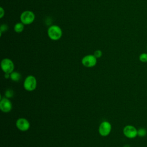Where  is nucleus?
<instances>
[{
  "mask_svg": "<svg viewBox=\"0 0 147 147\" xmlns=\"http://www.w3.org/2000/svg\"><path fill=\"white\" fill-rule=\"evenodd\" d=\"M112 129L111 124L107 121L102 122L98 127L99 134L102 137H106L110 134Z\"/></svg>",
  "mask_w": 147,
  "mask_h": 147,
  "instance_id": "obj_5",
  "label": "nucleus"
},
{
  "mask_svg": "<svg viewBox=\"0 0 147 147\" xmlns=\"http://www.w3.org/2000/svg\"><path fill=\"white\" fill-rule=\"evenodd\" d=\"M138 59L142 63H147V53L143 52V53H141L139 55Z\"/></svg>",
  "mask_w": 147,
  "mask_h": 147,
  "instance_id": "obj_14",
  "label": "nucleus"
},
{
  "mask_svg": "<svg viewBox=\"0 0 147 147\" xmlns=\"http://www.w3.org/2000/svg\"><path fill=\"white\" fill-rule=\"evenodd\" d=\"M94 55L95 56V57H96L97 59L98 58H100L101 57V56H102V52L99 50V49H98V50H96L94 53Z\"/></svg>",
  "mask_w": 147,
  "mask_h": 147,
  "instance_id": "obj_16",
  "label": "nucleus"
},
{
  "mask_svg": "<svg viewBox=\"0 0 147 147\" xmlns=\"http://www.w3.org/2000/svg\"><path fill=\"white\" fill-rule=\"evenodd\" d=\"M24 24H22L21 22L16 23L14 26V30L17 33H21L24 30Z\"/></svg>",
  "mask_w": 147,
  "mask_h": 147,
  "instance_id": "obj_11",
  "label": "nucleus"
},
{
  "mask_svg": "<svg viewBox=\"0 0 147 147\" xmlns=\"http://www.w3.org/2000/svg\"><path fill=\"white\" fill-rule=\"evenodd\" d=\"M146 51H147V45H146Z\"/></svg>",
  "mask_w": 147,
  "mask_h": 147,
  "instance_id": "obj_20",
  "label": "nucleus"
},
{
  "mask_svg": "<svg viewBox=\"0 0 147 147\" xmlns=\"http://www.w3.org/2000/svg\"><path fill=\"white\" fill-rule=\"evenodd\" d=\"M123 134L127 138L133 139L137 136V129L133 125H126L123 129Z\"/></svg>",
  "mask_w": 147,
  "mask_h": 147,
  "instance_id": "obj_6",
  "label": "nucleus"
},
{
  "mask_svg": "<svg viewBox=\"0 0 147 147\" xmlns=\"http://www.w3.org/2000/svg\"><path fill=\"white\" fill-rule=\"evenodd\" d=\"M7 29H8V26L6 24H2L0 26V36H1L2 33L6 32L7 30Z\"/></svg>",
  "mask_w": 147,
  "mask_h": 147,
  "instance_id": "obj_15",
  "label": "nucleus"
},
{
  "mask_svg": "<svg viewBox=\"0 0 147 147\" xmlns=\"http://www.w3.org/2000/svg\"><path fill=\"white\" fill-rule=\"evenodd\" d=\"M147 134V130L146 129L141 127L137 129V136L140 137H144Z\"/></svg>",
  "mask_w": 147,
  "mask_h": 147,
  "instance_id": "obj_12",
  "label": "nucleus"
},
{
  "mask_svg": "<svg viewBox=\"0 0 147 147\" xmlns=\"http://www.w3.org/2000/svg\"><path fill=\"white\" fill-rule=\"evenodd\" d=\"M35 19L34 13L30 10L23 11L20 16L21 22L24 25H30L33 22Z\"/></svg>",
  "mask_w": 147,
  "mask_h": 147,
  "instance_id": "obj_3",
  "label": "nucleus"
},
{
  "mask_svg": "<svg viewBox=\"0 0 147 147\" xmlns=\"http://www.w3.org/2000/svg\"><path fill=\"white\" fill-rule=\"evenodd\" d=\"M37 85V79L33 75H30L27 76L24 79L23 86L24 89L27 91H33L36 90Z\"/></svg>",
  "mask_w": 147,
  "mask_h": 147,
  "instance_id": "obj_2",
  "label": "nucleus"
},
{
  "mask_svg": "<svg viewBox=\"0 0 147 147\" xmlns=\"http://www.w3.org/2000/svg\"><path fill=\"white\" fill-rule=\"evenodd\" d=\"M123 147H130L129 145H124Z\"/></svg>",
  "mask_w": 147,
  "mask_h": 147,
  "instance_id": "obj_19",
  "label": "nucleus"
},
{
  "mask_svg": "<svg viewBox=\"0 0 147 147\" xmlns=\"http://www.w3.org/2000/svg\"><path fill=\"white\" fill-rule=\"evenodd\" d=\"M5 16V10L2 7H0V18H2Z\"/></svg>",
  "mask_w": 147,
  "mask_h": 147,
  "instance_id": "obj_17",
  "label": "nucleus"
},
{
  "mask_svg": "<svg viewBox=\"0 0 147 147\" xmlns=\"http://www.w3.org/2000/svg\"><path fill=\"white\" fill-rule=\"evenodd\" d=\"M14 92L11 88L7 89L5 92V96L7 98H9V99L11 98L14 96Z\"/></svg>",
  "mask_w": 147,
  "mask_h": 147,
  "instance_id": "obj_13",
  "label": "nucleus"
},
{
  "mask_svg": "<svg viewBox=\"0 0 147 147\" xmlns=\"http://www.w3.org/2000/svg\"><path fill=\"white\" fill-rule=\"evenodd\" d=\"M81 62L85 67L91 68L96 64L97 58L94 55H87L82 58Z\"/></svg>",
  "mask_w": 147,
  "mask_h": 147,
  "instance_id": "obj_7",
  "label": "nucleus"
},
{
  "mask_svg": "<svg viewBox=\"0 0 147 147\" xmlns=\"http://www.w3.org/2000/svg\"><path fill=\"white\" fill-rule=\"evenodd\" d=\"M1 67L4 73L11 74L14 71V64L11 59L9 58H4L1 62Z\"/></svg>",
  "mask_w": 147,
  "mask_h": 147,
  "instance_id": "obj_4",
  "label": "nucleus"
},
{
  "mask_svg": "<svg viewBox=\"0 0 147 147\" xmlns=\"http://www.w3.org/2000/svg\"><path fill=\"white\" fill-rule=\"evenodd\" d=\"M4 77H5V79H9V78H10V74L5 73Z\"/></svg>",
  "mask_w": 147,
  "mask_h": 147,
  "instance_id": "obj_18",
  "label": "nucleus"
},
{
  "mask_svg": "<svg viewBox=\"0 0 147 147\" xmlns=\"http://www.w3.org/2000/svg\"><path fill=\"white\" fill-rule=\"evenodd\" d=\"M10 79L14 82H19L21 79V75L20 73L17 71H13L11 74H10Z\"/></svg>",
  "mask_w": 147,
  "mask_h": 147,
  "instance_id": "obj_10",
  "label": "nucleus"
},
{
  "mask_svg": "<svg viewBox=\"0 0 147 147\" xmlns=\"http://www.w3.org/2000/svg\"><path fill=\"white\" fill-rule=\"evenodd\" d=\"M47 33L49 38L53 41L59 40L63 34V32L61 28L56 25L50 26L47 30Z\"/></svg>",
  "mask_w": 147,
  "mask_h": 147,
  "instance_id": "obj_1",
  "label": "nucleus"
},
{
  "mask_svg": "<svg viewBox=\"0 0 147 147\" xmlns=\"http://www.w3.org/2000/svg\"><path fill=\"white\" fill-rule=\"evenodd\" d=\"M16 126L19 130L21 131H26L29 129L30 124L27 119L21 117L17 119L16 122Z\"/></svg>",
  "mask_w": 147,
  "mask_h": 147,
  "instance_id": "obj_9",
  "label": "nucleus"
},
{
  "mask_svg": "<svg viewBox=\"0 0 147 147\" xmlns=\"http://www.w3.org/2000/svg\"><path fill=\"white\" fill-rule=\"evenodd\" d=\"M12 103L9 98L6 97L2 98V95L0 96V109L1 110L5 113H7L11 111L12 110Z\"/></svg>",
  "mask_w": 147,
  "mask_h": 147,
  "instance_id": "obj_8",
  "label": "nucleus"
}]
</instances>
